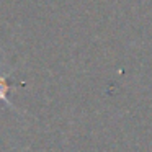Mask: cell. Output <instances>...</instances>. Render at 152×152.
I'll use <instances>...</instances> for the list:
<instances>
[{"instance_id": "1", "label": "cell", "mask_w": 152, "mask_h": 152, "mask_svg": "<svg viewBox=\"0 0 152 152\" xmlns=\"http://www.w3.org/2000/svg\"><path fill=\"white\" fill-rule=\"evenodd\" d=\"M10 88H12V85L7 82V75H2V74H0V102H5L10 106H13L7 98V93L10 92Z\"/></svg>"}]
</instances>
